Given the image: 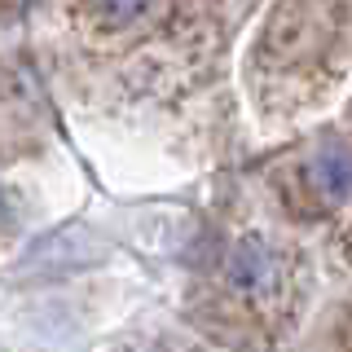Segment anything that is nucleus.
Returning <instances> with one entry per match:
<instances>
[{"instance_id":"3","label":"nucleus","mask_w":352,"mask_h":352,"mask_svg":"<svg viewBox=\"0 0 352 352\" xmlns=\"http://www.w3.org/2000/svg\"><path fill=\"white\" fill-rule=\"evenodd\" d=\"M84 14L97 31L115 36V31H128V27H146L159 14V0H88Z\"/></svg>"},{"instance_id":"1","label":"nucleus","mask_w":352,"mask_h":352,"mask_svg":"<svg viewBox=\"0 0 352 352\" xmlns=\"http://www.w3.org/2000/svg\"><path fill=\"white\" fill-rule=\"evenodd\" d=\"M304 185L322 207H344L352 203V146L348 141H330L308 159Z\"/></svg>"},{"instance_id":"2","label":"nucleus","mask_w":352,"mask_h":352,"mask_svg":"<svg viewBox=\"0 0 352 352\" xmlns=\"http://www.w3.org/2000/svg\"><path fill=\"white\" fill-rule=\"evenodd\" d=\"M225 278L238 295H264L273 282H278V260L273 251L264 247L260 238H242L234 251H229V264H225Z\"/></svg>"}]
</instances>
